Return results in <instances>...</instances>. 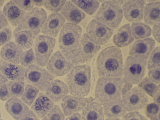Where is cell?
Returning <instances> with one entry per match:
<instances>
[{
	"label": "cell",
	"mask_w": 160,
	"mask_h": 120,
	"mask_svg": "<svg viewBox=\"0 0 160 120\" xmlns=\"http://www.w3.org/2000/svg\"><path fill=\"white\" fill-rule=\"evenodd\" d=\"M10 98L7 84L0 85V99L2 101L9 100Z\"/></svg>",
	"instance_id": "obj_44"
},
{
	"label": "cell",
	"mask_w": 160,
	"mask_h": 120,
	"mask_svg": "<svg viewBox=\"0 0 160 120\" xmlns=\"http://www.w3.org/2000/svg\"><path fill=\"white\" fill-rule=\"evenodd\" d=\"M10 97H21L24 91L23 82L9 81L7 84Z\"/></svg>",
	"instance_id": "obj_34"
},
{
	"label": "cell",
	"mask_w": 160,
	"mask_h": 120,
	"mask_svg": "<svg viewBox=\"0 0 160 120\" xmlns=\"http://www.w3.org/2000/svg\"><path fill=\"white\" fill-rule=\"evenodd\" d=\"M12 33L9 28H5L0 30V46L8 43L11 39Z\"/></svg>",
	"instance_id": "obj_40"
},
{
	"label": "cell",
	"mask_w": 160,
	"mask_h": 120,
	"mask_svg": "<svg viewBox=\"0 0 160 120\" xmlns=\"http://www.w3.org/2000/svg\"><path fill=\"white\" fill-rule=\"evenodd\" d=\"M54 104V101L46 94L40 93L31 106V109L39 118H42L53 108Z\"/></svg>",
	"instance_id": "obj_19"
},
{
	"label": "cell",
	"mask_w": 160,
	"mask_h": 120,
	"mask_svg": "<svg viewBox=\"0 0 160 120\" xmlns=\"http://www.w3.org/2000/svg\"><path fill=\"white\" fill-rule=\"evenodd\" d=\"M129 23L123 26L118 30L113 38V43L118 47H125L134 41Z\"/></svg>",
	"instance_id": "obj_27"
},
{
	"label": "cell",
	"mask_w": 160,
	"mask_h": 120,
	"mask_svg": "<svg viewBox=\"0 0 160 120\" xmlns=\"http://www.w3.org/2000/svg\"><path fill=\"white\" fill-rule=\"evenodd\" d=\"M0 71L9 80L21 82L24 80L25 68L21 65L8 62L0 58Z\"/></svg>",
	"instance_id": "obj_18"
},
{
	"label": "cell",
	"mask_w": 160,
	"mask_h": 120,
	"mask_svg": "<svg viewBox=\"0 0 160 120\" xmlns=\"http://www.w3.org/2000/svg\"><path fill=\"white\" fill-rule=\"evenodd\" d=\"M131 29L133 37L136 40L147 38L152 33V29L149 26L139 22H133Z\"/></svg>",
	"instance_id": "obj_30"
},
{
	"label": "cell",
	"mask_w": 160,
	"mask_h": 120,
	"mask_svg": "<svg viewBox=\"0 0 160 120\" xmlns=\"http://www.w3.org/2000/svg\"><path fill=\"white\" fill-rule=\"evenodd\" d=\"M81 115L78 112L73 114L70 117H68L65 120H81Z\"/></svg>",
	"instance_id": "obj_48"
},
{
	"label": "cell",
	"mask_w": 160,
	"mask_h": 120,
	"mask_svg": "<svg viewBox=\"0 0 160 120\" xmlns=\"http://www.w3.org/2000/svg\"><path fill=\"white\" fill-rule=\"evenodd\" d=\"M66 19L60 13H51L47 18L41 32L45 36L55 38L57 37Z\"/></svg>",
	"instance_id": "obj_15"
},
{
	"label": "cell",
	"mask_w": 160,
	"mask_h": 120,
	"mask_svg": "<svg viewBox=\"0 0 160 120\" xmlns=\"http://www.w3.org/2000/svg\"><path fill=\"white\" fill-rule=\"evenodd\" d=\"M7 112L15 120H19L29 111L27 105L18 98H10L5 104Z\"/></svg>",
	"instance_id": "obj_20"
},
{
	"label": "cell",
	"mask_w": 160,
	"mask_h": 120,
	"mask_svg": "<svg viewBox=\"0 0 160 120\" xmlns=\"http://www.w3.org/2000/svg\"><path fill=\"white\" fill-rule=\"evenodd\" d=\"M147 64V60L128 57L124 67L125 79L132 84L140 83L145 76Z\"/></svg>",
	"instance_id": "obj_10"
},
{
	"label": "cell",
	"mask_w": 160,
	"mask_h": 120,
	"mask_svg": "<svg viewBox=\"0 0 160 120\" xmlns=\"http://www.w3.org/2000/svg\"><path fill=\"white\" fill-rule=\"evenodd\" d=\"M154 103L157 104V105L160 106V92L158 93V94L154 97Z\"/></svg>",
	"instance_id": "obj_51"
},
{
	"label": "cell",
	"mask_w": 160,
	"mask_h": 120,
	"mask_svg": "<svg viewBox=\"0 0 160 120\" xmlns=\"http://www.w3.org/2000/svg\"><path fill=\"white\" fill-rule=\"evenodd\" d=\"M122 120H147L143 116L137 111L131 112L125 114Z\"/></svg>",
	"instance_id": "obj_41"
},
{
	"label": "cell",
	"mask_w": 160,
	"mask_h": 120,
	"mask_svg": "<svg viewBox=\"0 0 160 120\" xmlns=\"http://www.w3.org/2000/svg\"><path fill=\"white\" fill-rule=\"evenodd\" d=\"M144 1H126L123 5L126 18L131 22H137L143 20Z\"/></svg>",
	"instance_id": "obj_17"
},
{
	"label": "cell",
	"mask_w": 160,
	"mask_h": 120,
	"mask_svg": "<svg viewBox=\"0 0 160 120\" xmlns=\"http://www.w3.org/2000/svg\"><path fill=\"white\" fill-rule=\"evenodd\" d=\"M160 3L153 2L147 5L144 9V20L151 26L155 25L160 20Z\"/></svg>",
	"instance_id": "obj_28"
},
{
	"label": "cell",
	"mask_w": 160,
	"mask_h": 120,
	"mask_svg": "<svg viewBox=\"0 0 160 120\" xmlns=\"http://www.w3.org/2000/svg\"><path fill=\"white\" fill-rule=\"evenodd\" d=\"M123 1H108L104 2L95 16L97 20L116 29L119 26L123 18L121 6Z\"/></svg>",
	"instance_id": "obj_5"
},
{
	"label": "cell",
	"mask_w": 160,
	"mask_h": 120,
	"mask_svg": "<svg viewBox=\"0 0 160 120\" xmlns=\"http://www.w3.org/2000/svg\"><path fill=\"white\" fill-rule=\"evenodd\" d=\"M19 60L21 65L24 67L33 65L35 61V56L33 49L31 48L29 50L23 52L21 54Z\"/></svg>",
	"instance_id": "obj_35"
},
{
	"label": "cell",
	"mask_w": 160,
	"mask_h": 120,
	"mask_svg": "<svg viewBox=\"0 0 160 120\" xmlns=\"http://www.w3.org/2000/svg\"><path fill=\"white\" fill-rule=\"evenodd\" d=\"M72 2L89 15H92L98 9L100 3L98 1L74 0Z\"/></svg>",
	"instance_id": "obj_32"
},
{
	"label": "cell",
	"mask_w": 160,
	"mask_h": 120,
	"mask_svg": "<svg viewBox=\"0 0 160 120\" xmlns=\"http://www.w3.org/2000/svg\"><path fill=\"white\" fill-rule=\"evenodd\" d=\"M94 100L95 99L92 97L84 98L66 96L62 99V109L65 116L69 117L75 112L83 110L87 105Z\"/></svg>",
	"instance_id": "obj_14"
},
{
	"label": "cell",
	"mask_w": 160,
	"mask_h": 120,
	"mask_svg": "<svg viewBox=\"0 0 160 120\" xmlns=\"http://www.w3.org/2000/svg\"><path fill=\"white\" fill-rule=\"evenodd\" d=\"M81 27L78 25L66 23L64 25L59 37V46L62 53L72 61L82 34Z\"/></svg>",
	"instance_id": "obj_4"
},
{
	"label": "cell",
	"mask_w": 160,
	"mask_h": 120,
	"mask_svg": "<svg viewBox=\"0 0 160 120\" xmlns=\"http://www.w3.org/2000/svg\"><path fill=\"white\" fill-rule=\"evenodd\" d=\"M69 93L74 97H84L88 95L91 86V69L87 65L73 67L65 78Z\"/></svg>",
	"instance_id": "obj_3"
},
{
	"label": "cell",
	"mask_w": 160,
	"mask_h": 120,
	"mask_svg": "<svg viewBox=\"0 0 160 120\" xmlns=\"http://www.w3.org/2000/svg\"><path fill=\"white\" fill-rule=\"evenodd\" d=\"M103 105L104 113L108 118H121L128 112L122 99L106 102Z\"/></svg>",
	"instance_id": "obj_25"
},
{
	"label": "cell",
	"mask_w": 160,
	"mask_h": 120,
	"mask_svg": "<svg viewBox=\"0 0 160 120\" xmlns=\"http://www.w3.org/2000/svg\"><path fill=\"white\" fill-rule=\"evenodd\" d=\"M18 7L24 11H30L33 9L34 5L31 1H13Z\"/></svg>",
	"instance_id": "obj_42"
},
{
	"label": "cell",
	"mask_w": 160,
	"mask_h": 120,
	"mask_svg": "<svg viewBox=\"0 0 160 120\" xmlns=\"http://www.w3.org/2000/svg\"><path fill=\"white\" fill-rule=\"evenodd\" d=\"M132 88L124 78H100L95 89V98L103 104L106 102L121 100Z\"/></svg>",
	"instance_id": "obj_1"
},
{
	"label": "cell",
	"mask_w": 160,
	"mask_h": 120,
	"mask_svg": "<svg viewBox=\"0 0 160 120\" xmlns=\"http://www.w3.org/2000/svg\"><path fill=\"white\" fill-rule=\"evenodd\" d=\"M0 120H5L0 119Z\"/></svg>",
	"instance_id": "obj_55"
},
{
	"label": "cell",
	"mask_w": 160,
	"mask_h": 120,
	"mask_svg": "<svg viewBox=\"0 0 160 120\" xmlns=\"http://www.w3.org/2000/svg\"><path fill=\"white\" fill-rule=\"evenodd\" d=\"M62 16L71 23L77 25L85 18L84 12L71 2H67L61 11Z\"/></svg>",
	"instance_id": "obj_24"
},
{
	"label": "cell",
	"mask_w": 160,
	"mask_h": 120,
	"mask_svg": "<svg viewBox=\"0 0 160 120\" xmlns=\"http://www.w3.org/2000/svg\"><path fill=\"white\" fill-rule=\"evenodd\" d=\"M101 47V45L92 40L87 34H84L79 39L71 62L76 66L84 63L93 58Z\"/></svg>",
	"instance_id": "obj_7"
},
{
	"label": "cell",
	"mask_w": 160,
	"mask_h": 120,
	"mask_svg": "<svg viewBox=\"0 0 160 120\" xmlns=\"http://www.w3.org/2000/svg\"><path fill=\"white\" fill-rule=\"evenodd\" d=\"M160 68H156L148 71V78L154 83L158 84L160 82Z\"/></svg>",
	"instance_id": "obj_43"
},
{
	"label": "cell",
	"mask_w": 160,
	"mask_h": 120,
	"mask_svg": "<svg viewBox=\"0 0 160 120\" xmlns=\"http://www.w3.org/2000/svg\"><path fill=\"white\" fill-rule=\"evenodd\" d=\"M3 12L7 19L14 26L18 25L22 22L27 13L13 1L5 5Z\"/></svg>",
	"instance_id": "obj_21"
},
{
	"label": "cell",
	"mask_w": 160,
	"mask_h": 120,
	"mask_svg": "<svg viewBox=\"0 0 160 120\" xmlns=\"http://www.w3.org/2000/svg\"><path fill=\"white\" fill-rule=\"evenodd\" d=\"M16 45L22 50L31 48L33 44L34 37L30 31H20L14 34Z\"/></svg>",
	"instance_id": "obj_29"
},
{
	"label": "cell",
	"mask_w": 160,
	"mask_h": 120,
	"mask_svg": "<svg viewBox=\"0 0 160 120\" xmlns=\"http://www.w3.org/2000/svg\"><path fill=\"white\" fill-rule=\"evenodd\" d=\"M106 120H121L119 118H108Z\"/></svg>",
	"instance_id": "obj_52"
},
{
	"label": "cell",
	"mask_w": 160,
	"mask_h": 120,
	"mask_svg": "<svg viewBox=\"0 0 160 120\" xmlns=\"http://www.w3.org/2000/svg\"><path fill=\"white\" fill-rule=\"evenodd\" d=\"M122 98L127 111L130 112L143 109L148 103L146 93L140 87L131 89Z\"/></svg>",
	"instance_id": "obj_11"
},
{
	"label": "cell",
	"mask_w": 160,
	"mask_h": 120,
	"mask_svg": "<svg viewBox=\"0 0 160 120\" xmlns=\"http://www.w3.org/2000/svg\"><path fill=\"white\" fill-rule=\"evenodd\" d=\"M97 67L100 77H122L124 63L121 49L110 46L102 51L97 59Z\"/></svg>",
	"instance_id": "obj_2"
},
{
	"label": "cell",
	"mask_w": 160,
	"mask_h": 120,
	"mask_svg": "<svg viewBox=\"0 0 160 120\" xmlns=\"http://www.w3.org/2000/svg\"><path fill=\"white\" fill-rule=\"evenodd\" d=\"M160 66V47H157L152 52L148 60V69L151 70L152 69L159 68Z\"/></svg>",
	"instance_id": "obj_36"
},
{
	"label": "cell",
	"mask_w": 160,
	"mask_h": 120,
	"mask_svg": "<svg viewBox=\"0 0 160 120\" xmlns=\"http://www.w3.org/2000/svg\"><path fill=\"white\" fill-rule=\"evenodd\" d=\"M1 110H0V118H1Z\"/></svg>",
	"instance_id": "obj_54"
},
{
	"label": "cell",
	"mask_w": 160,
	"mask_h": 120,
	"mask_svg": "<svg viewBox=\"0 0 160 120\" xmlns=\"http://www.w3.org/2000/svg\"><path fill=\"white\" fill-rule=\"evenodd\" d=\"M74 66L61 52L58 51L52 56L46 67L48 72L53 76H62L68 74Z\"/></svg>",
	"instance_id": "obj_12"
},
{
	"label": "cell",
	"mask_w": 160,
	"mask_h": 120,
	"mask_svg": "<svg viewBox=\"0 0 160 120\" xmlns=\"http://www.w3.org/2000/svg\"><path fill=\"white\" fill-rule=\"evenodd\" d=\"M152 33L156 40L159 43L160 39V23L155 25L152 28Z\"/></svg>",
	"instance_id": "obj_46"
},
{
	"label": "cell",
	"mask_w": 160,
	"mask_h": 120,
	"mask_svg": "<svg viewBox=\"0 0 160 120\" xmlns=\"http://www.w3.org/2000/svg\"><path fill=\"white\" fill-rule=\"evenodd\" d=\"M25 78L28 83L33 85L42 92H46L54 76L48 70L36 65H31L25 69Z\"/></svg>",
	"instance_id": "obj_8"
},
{
	"label": "cell",
	"mask_w": 160,
	"mask_h": 120,
	"mask_svg": "<svg viewBox=\"0 0 160 120\" xmlns=\"http://www.w3.org/2000/svg\"><path fill=\"white\" fill-rule=\"evenodd\" d=\"M155 46V41L152 38L136 41L130 48L131 57L147 60Z\"/></svg>",
	"instance_id": "obj_16"
},
{
	"label": "cell",
	"mask_w": 160,
	"mask_h": 120,
	"mask_svg": "<svg viewBox=\"0 0 160 120\" xmlns=\"http://www.w3.org/2000/svg\"><path fill=\"white\" fill-rule=\"evenodd\" d=\"M4 1H0V7H2L3 5Z\"/></svg>",
	"instance_id": "obj_53"
},
{
	"label": "cell",
	"mask_w": 160,
	"mask_h": 120,
	"mask_svg": "<svg viewBox=\"0 0 160 120\" xmlns=\"http://www.w3.org/2000/svg\"><path fill=\"white\" fill-rule=\"evenodd\" d=\"M67 1H52L46 0L44 1V6L46 9L54 13H58L64 7Z\"/></svg>",
	"instance_id": "obj_39"
},
{
	"label": "cell",
	"mask_w": 160,
	"mask_h": 120,
	"mask_svg": "<svg viewBox=\"0 0 160 120\" xmlns=\"http://www.w3.org/2000/svg\"><path fill=\"white\" fill-rule=\"evenodd\" d=\"M8 79L6 78L2 74L1 71H0V85L6 83V82H8Z\"/></svg>",
	"instance_id": "obj_50"
},
{
	"label": "cell",
	"mask_w": 160,
	"mask_h": 120,
	"mask_svg": "<svg viewBox=\"0 0 160 120\" xmlns=\"http://www.w3.org/2000/svg\"><path fill=\"white\" fill-rule=\"evenodd\" d=\"M41 120H65V115L58 105H55Z\"/></svg>",
	"instance_id": "obj_38"
},
{
	"label": "cell",
	"mask_w": 160,
	"mask_h": 120,
	"mask_svg": "<svg viewBox=\"0 0 160 120\" xmlns=\"http://www.w3.org/2000/svg\"><path fill=\"white\" fill-rule=\"evenodd\" d=\"M47 16V13L44 9L35 7L26 13L23 20L14 30L13 33L29 30L32 32L34 39H35L43 28Z\"/></svg>",
	"instance_id": "obj_6"
},
{
	"label": "cell",
	"mask_w": 160,
	"mask_h": 120,
	"mask_svg": "<svg viewBox=\"0 0 160 120\" xmlns=\"http://www.w3.org/2000/svg\"><path fill=\"white\" fill-rule=\"evenodd\" d=\"M138 86L152 97H154L159 91V86L151 81L148 77L143 78L139 83Z\"/></svg>",
	"instance_id": "obj_33"
},
{
	"label": "cell",
	"mask_w": 160,
	"mask_h": 120,
	"mask_svg": "<svg viewBox=\"0 0 160 120\" xmlns=\"http://www.w3.org/2000/svg\"><path fill=\"white\" fill-rule=\"evenodd\" d=\"M55 43L54 38L45 35H39L36 38L34 48L37 66L44 67L47 65Z\"/></svg>",
	"instance_id": "obj_9"
},
{
	"label": "cell",
	"mask_w": 160,
	"mask_h": 120,
	"mask_svg": "<svg viewBox=\"0 0 160 120\" xmlns=\"http://www.w3.org/2000/svg\"><path fill=\"white\" fill-rule=\"evenodd\" d=\"M160 106L155 103L147 104L145 108V114L151 120H160Z\"/></svg>",
	"instance_id": "obj_37"
},
{
	"label": "cell",
	"mask_w": 160,
	"mask_h": 120,
	"mask_svg": "<svg viewBox=\"0 0 160 120\" xmlns=\"http://www.w3.org/2000/svg\"><path fill=\"white\" fill-rule=\"evenodd\" d=\"M23 50L13 42H9L3 46L1 51L2 59L8 62L19 65V58Z\"/></svg>",
	"instance_id": "obj_22"
},
{
	"label": "cell",
	"mask_w": 160,
	"mask_h": 120,
	"mask_svg": "<svg viewBox=\"0 0 160 120\" xmlns=\"http://www.w3.org/2000/svg\"><path fill=\"white\" fill-rule=\"evenodd\" d=\"M87 35L94 42L104 45L108 42L113 33V30L98 21L93 19L86 28Z\"/></svg>",
	"instance_id": "obj_13"
},
{
	"label": "cell",
	"mask_w": 160,
	"mask_h": 120,
	"mask_svg": "<svg viewBox=\"0 0 160 120\" xmlns=\"http://www.w3.org/2000/svg\"><path fill=\"white\" fill-rule=\"evenodd\" d=\"M39 91L37 87L28 84L26 86L23 95L21 97V100L26 105L30 106L38 97Z\"/></svg>",
	"instance_id": "obj_31"
},
{
	"label": "cell",
	"mask_w": 160,
	"mask_h": 120,
	"mask_svg": "<svg viewBox=\"0 0 160 120\" xmlns=\"http://www.w3.org/2000/svg\"><path fill=\"white\" fill-rule=\"evenodd\" d=\"M69 93V90L66 83L56 79L50 82L45 94L53 101L58 102Z\"/></svg>",
	"instance_id": "obj_23"
},
{
	"label": "cell",
	"mask_w": 160,
	"mask_h": 120,
	"mask_svg": "<svg viewBox=\"0 0 160 120\" xmlns=\"http://www.w3.org/2000/svg\"><path fill=\"white\" fill-rule=\"evenodd\" d=\"M81 120H104L103 108L101 103L92 102L83 108Z\"/></svg>",
	"instance_id": "obj_26"
},
{
	"label": "cell",
	"mask_w": 160,
	"mask_h": 120,
	"mask_svg": "<svg viewBox=\"0 0 160 120\" xmlns=\"http://www.w3.org/2000/svg\"><path fill=\"white\" fill-rule=\"evenodd\" d=\"M8 25L7 19L4 15L3 13L0 11V30Z\"/></svg>",
	"instance_id": "obj_47"
},
{
	"label": "cell",
	"mask_w": 160,
	"mask_h": 120,
	"mask_svg": "<svg viewBox=\"0 0 160 120\" xmlns=\"http://www.w3.org/2000/svg\"><path fill=\"white\" fill-rule=\"evenodd\" d=\"M19 120H40V119L32 110H30Z\"/></svg>",
	"instance_id": "obj_45"
},
{
	"label": "cell",
	"mask_w": 160,
	"mask_h": 120,
	"mask_svg": "<svg viewBox=\"0 0 160 120\" xmlns=\"http://www.w3.org/2000/svg\"><path fill=\"white\" fill-rule=\"evenodd\" d=\"M33 5H36V6H38V7H41L44 5V1L43 0H39V1H37V0H34V1H31Z\"/></svg>",
	"instance_id": "obj_49"
}]
</instances>
